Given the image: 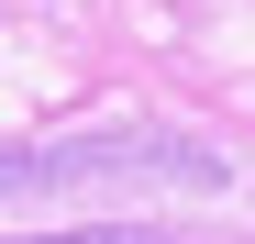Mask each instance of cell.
Returning a JSON list of instances; mask_svg holds the SVG:
<instances>
[{"mask_svg": "<svg viewBox=\"0 0 255 244\" xmlns=\"http://www.w3.org/2000/svg\"><path fill=\"white\" fill-rule=\"evenodd\" d=\"M45 244H178V233H144V222H89V233H45Z\"/></svg>", "mask_w": 255, "mask_h": 244, "instance_id": "1", "label": "cell"}]
</instances>
